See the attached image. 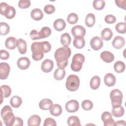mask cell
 <instances>
[{"label":"cell","instance_id":"cell-24","mask_svg":"<svg viewBox=\"0 0 126 126\" xmlns=\"http://www.w3.org/2000/svg\"><path fill=\"white\" fill-rule=\"evenodd\" d=\"M17 48L20 54H25L27 52V49L26 41L22 38L18 39Z\"/></svg>","mask_w":126,"mask_h":126},{"label":"cell","instance_id":"cell-19","mask_svg":"<svg viewBox=\"0 0 126 126\" xmlns=\"http://www.w3.org/2000/svg\"><path fill=\"white\" fill-rule=\"evenodd\" d=\"M53 105L52 101L48 98H43L39 103V108L44 110L50 109Z\"/></svg>","mask_w":126,"mask_h":126},{"label":"cell","instance_id":"cell-16","mask_svg":"<svg viewBox=\"0 0 126 126\" xmlns=\"http://www.w3.org/2000/svg\"><path fill=\"white\" fill-rule=\"evenodd\" d=\"M100 58L105 63H110L113 62L114 60L115 57L114 54L111 52L107 51H104L100 53Z\"/></svg>","mask_w":126,"mask_h":126},{"label":"cell","instance_id":"cell-36","mask_svg":"<svg viewBox=\"0 0 126 126\" xmlns=\"http://www.w3.org/2000/svg\"><path fill=\"white\" fill-rule=\"evenodd\" d=\"M125 67L126 65L125 63L121 61L116 62L114 65V69L117 73L123 72L125 69Z\"/></svg>","mask_w":126,"mask_h":126},{"label":"cell","instance_id":"cell-23","mask_svg":"<svg viewBox=\"0 0 126 126\" xmlns=\"http://www.w3.org/2000/svg\"><path fill=\"white\" fill-rule=\"evenodd\" d=\"M49 110L50 114L54 116H59L62 113V108L58 104H53Z\"/></svg>","mask_w":126,"mask_h":126},{"label":"cell","instance_id":"cell-14","mask_svg":"<svg viewBox=\"0 0 126 126\" xmlns=\"http://www.w3.org/2000/svg\"><path fill=\"white\" fill-rule=\"evenodd\" d=\"M18 45V40L13 36H10L6 38L5 41V45L6 48L13 50Z\"/></svg>","mask_w":126,"mask_h":126},{"label":"cell","instance_id":"cell-33","mask_svg":"<svg viewBox=\"0 0 126 126\" xmlns=\"http://www.w3.org/2000/svg\"><path fill=\"white\" fill-rule=\"evenodd\" d=\"M61 44L65 46H68L71 42V38L68 33L65 32L62 34L61 36Z\"/></svg>","mask_w":126,"mask_h":126},{"label":"cell","instance_id":"cell-27","mask_svg":"<svg viewBox=\"0 0 126 126\" xmlns=\"http://www.w3.org/2000/svg\"><path fill=\"white\" fill-rule=\"evenodd\" d=\"M101 36L102 39L108 41L112 38L113 36L112 31L109 28H105L101 31Z\"/></svg>","mask_w":126,"mask_h":126},{"label":"cell","instance_id":"cell-28","mask_svg":"<svg viewBox=\"0 0 126 126\" xmlns=\"http://www.w3.org/2000/svg\"><path fill=\"white\" fill-rule=\"evenodd\" d=\"M100 84V77L97 75L93 76L90 82V85L91 88L93 90H96L98 88Z\"/></svg>","mask_w":126,"mask_h":126},{"label":"cell","instance_id":"cell-45","mask_svg":"<svg viewBox=\"0 0 126 126\" xmlns=\"http://www.w3.org/2000/svg\"><path fill=\"white\" fill-rule=\"evenodd\" d=\"M105 22L107 24H113L116 21V17L112 14H108L104 18Z\"/></svg>","mask_w":126,"mask_h":126},{"label":"cell","instance_id":"cell-26","mask_svg":"<svg viewBox=\"0 0 126 126\" xmlns=\"http://www.w3.org/2000/svg\"><path fill=\"white\" fill-rule=\"evenodd\" d=\"M73 44L75 48L77 49H82L85 45V39L83 37H74Z\"/></svg>","mask_w":126,"mask_h":126},{"label":"cell","instance_id":"cell-20","mask_svg":"<svg viewBox=\"0 0 126 126\" xmlns=\"http://www.w3.org/2000/svg\"><path fill=\"white\" fill-rule=\"evenodd\" d=\"M41 118L37 115H33L31 116L28 120V125L29 126H38L41 123Z\"/></svg>","mask_w":126,"mask_h":126},{"label":"cell","instance_id":"cell-49","mask_svg":"<svg viewBox=\"0 0 126 126\" xmlns=\"http://www.w3.org/2000/svg\"><path fill=\"white\" fill-rule=\"evenodd\" d=\"M23 125V120L18 117H16L13 126H22Z\"/></svg>","mask_w":126,"mask_h":126},{"label":"cell","instance_id":"cell-12","mask_svg":"<svg viewBox=\"0 0 126 126\" xmlns=\"http://www.w3.org/2000/svg\"><path fill=\"white\" fill-rule=\"evenodd\" d=\"M54 63L50 59H46L42 62L41 65L42 70L46 73L50 72L53 68Z\"/></svg>","mask_w":126,"mask_h":126},{"label":"cell","instance_id":"cell-9","mask_svg":"<svg viewBox=\"0 0 126 126\" xmlns=\"http://www.w3.org/2000/svg\"><path fill=\"white\" fill-rule=\"evenodd\" d=\"M10 66L6 63H1L0 64V79H6L10 72Z\"/></svg>","mask_w":126,"mask_h":126},{"label":"cell","instance_id":"cell-25","mask_svg":"<svg viewBox=\"0 0 126 126\" xmlns=\"http://www.w3.org/2000/svg\"><path fill=\"white\" fill-rule=\"evenodd\" d=\"M125 113L124 107L122 105L112 107V114L115 117H122Z\"/></svg>","mask_w":126,"mask_h":126},{"label":"cell","instance_id":"cell-22","mask_svg":"<svg viewBox=\"0 0 126 126\" xmlns=\"http://www.w3.org/2000/svg\"><path fill=\"white\" fill-rule=\"evenodd\" d=\"M66 24L65 21L62 19H56L53 23V27L54 29L57 31H62L65 28Z\"/></svg>","mask_w":126,"mask_h":126},{"label":"cell","instance_id":"cell-17","mask_svg":"<svg viewBox=\"0 0 126 126\" xmlns=\"http://www.w3.org/2000/svg\"><path fill=\"white\" fill-rule=\"evenodd\" d=\"M116 81V77L112 73H108L104 76V82L108 87L113 86L115 84Z\"/></svg>","mask_w":126,"mask_h":126},{"label":"cell","instance_id":"cell-15","mask_svg":"<svg viewBox=\"0 0 126 126\" xmlns=\"http://www.w3.org/2000/svg\"><path fill=\"white\" fill-rule=\"evenodd\" d=\"M112 46L116 49H121L125 44L124 38L121 36H116L112 41Z\"/></svg>","mask_w":126,"mask_h":126},{"label":"cell","instance_id":"cell-11","mask_svg":"<svg viewBox=\"0 0 126 126\" xmlns=\"http://www.w3.org/2000/svg\"><path fill=\"white\" fill-rule=\"evenodd\" d=\"M71 33L74 37H83L86 34V30L82 26L76 25L72 27L71 29Z\"/></svg>","mask_w":126,"mask_h":126},{"label":"cell","instance_id":"cell-2","mask_svg":"<svg viewBox=\"0 0 126 126\" xmlns=\"http://www.w3.org/2000/svg\"><path fill=\"white\" fill-rule=\"evenodd\" d=\"M0 115L6 126H13L15 117L10 106L9 105H5L1 110Z\"/></svg>","mask_w":126,"mask_h":126},{"label":"cell","instance_id":"cell-44","mask_svg":"<svg viewBox=\"0 0 126 126\" xmlns=\"http://www.w3.org/2000/svg\"><path fill=\"white\" fill-rule=\"evenodd\" d=\"M56 125L57 124L55 120L50 117L46 118L43 124L44 126H56Z\"/></svg>","mask_w":126,"mask_h":126},{"label":"cell","instance_id":"cell-47","mask_svg":"<svg viewBox=\"0 0 126 126\" xmlns=\"http://www.w3.org/2000/svg\"><path fill=\"white\" fill-rule=\"evenodd\" d=\"M9 57V53L5 50H0V59L6 60L8 59Z\"/></svg>","mask_w":126,"mask_h":126},{"label":"cell","instance_id":"cell-46","mask_svg":"<svg viewBox=\"0 0 126 126\" xmlns=\"http://www.w3.org/2000/svg\"><path fill=\"white\" fill-rule=\"evenodd\" d=\"M30 37L32 40H37L40 39L39 35H38V32L35 30H32L30 32Z\"/></svg>","mask_w":126,"mask_h":126},{"label":"cell","instance_id":"cell-1","mask_svg":"<svg viewBox=\"0 0 126 126\" xmlns=\"http://www.w3.org/2000/svg\"><path fill=\"white\" fill-rule=\"evenodd\" d=\"M71 51L68 46L57 49L54 53V58L57 61V65L59 68H64L68 64V59L71 55Z\"/></svg>","mask_w":126,"mask_h":126},{"label":"cell","instance_id":"cell-5","mask_svg":"<svg viewBox=\"0 0 126 126\" xmlns=\"http://www.w3.org/2000/svg\"><path fill=\"white\" fill-rule=\"evenodd\" d=\"M85 61L84 56L81 53L75 54L72 59L70 67L73 71L78 72L80 71L82 67L83 63Z\"/></svg>","mask_w":126,"mask_h":126},{"label":"cell","instance_id":"cell-48","mask_svg":"<svg viewBox=\"0 0 126 126\" xmlns=\"http://www.w3.org/2000/svg\"><path fill=\"white\" fill-rule=\"evenodd\" d=\"M115 2L118 7L126 10V0H116Z\"/></svg>","mask_w":126,"mask_h":126},{"label":"cell","instance_id":"cell-35","mask_svg":"<svg viewBox=\"0 0 126 126\" xmlns=\"http://www.w3.org/2000/svg\"><path fill=\"white\" fill-rule=\"evenodd\" d=\"M67 122L69 126H81L79 119L75 116H70L68 118Z\"/></svg>","mask_w":126,"mask_h":126},{"label":"cell","instance_id":"cell-7","mask_svg":"<svg viewBox=\"0 0 126 126\" xmlns=\"http://www.w3.org/2000/svg\"><path fill=\"white\" fill-rule=\"evenodd\" d=\"M101 120L103 122L104 126H116V122L112 118V114L108 111L104 112L101 116Z\"/></svg>","mask_w":126,"mask_h":126},{"label":"cell","instance_id":"cell-34","mask_svg":"<svg viewBox=\"0 0 126 126\" xmlns=\"http://www.w3.org/2000/svg\"><path fill=\"white\" fill-rule=\"evenodd\" d=\"M65 75V71L64 68H57L54 72V77L57 80H62Z\"/></svg>","mask_w":126,"mask_h":126},{"label":"cell","instance_id":"cell-31","mask_svg":"<svg viewBox=\"0 0 126 126\" xmlns=\"http://www.w3.org/2000/svg\"><path fill=\"white\" fill-rule=\"evenodd\" d=\"M51 30L48 27H44L42 28L40 31L38 32L39 39L46 38L51 34Z\"/></svg>","mask_w":126,"mask_h":126},{"label":"cell","instance_id":"cell-6","mask_svg":"<svg viewBox=\"0 0 126 126\" xmlns=\"http://www.w3.org/2000/svg\"><path fill=\"white\" fill-rule=\"evenodd\" d=\"M123 94L119 89H114L111 91L110 94V97L111 100L112 107L121 105L123 100Z\"/></svg>","mask_w":126,"mask_h":126},{"label":"cell","instance_id":"cell-30","mask_svg":"<svg viewBox=\"0 0 126 126\" xmlns=\"http://www.w3.org/2000/svg\"><path fill=\"white\" fill-rule=\"evenodd\" d=\"M95 22V17L93 13H88L85 18V24L88 27H93Z\"/></svg>","mask_w":126,"mask_h":126},{"label":"cell","instance_id":"cell-50","mask_svg":"<svg viewBox=\"0 0 126 126\" xmlns=\"http://www.w3.org/2000/svg\"><path fill=\"white\" fill-rule=\"evenodd\" d=\"M8 4L5 2H1L0 3V14H2V13L3 12V11H4L5 9L8 6Z\"/></svg>","mask_w":126,"mask_h":126},{"label":"cell","instance_id":"cell-13","mask_svg":"<svg viewBox=\"0 0 126 126\" xmlns=\"http://www.w3.org/2000/svg\"><path fill=\"white\" fill-rule=\"evenodd\" d=\"M31 63L30 60L27 57H21L17 62L18 67L22 70L27 69Z\"/></svg>","mask_w":126,"mask_h":126},{"label":"cell","instance_id":"cell-29","mask_svg":"<svg viewBox=\"0 0 126 126\" xmlns=\"http://www.w3.org/2000/svg\"><path fill=\"white\" fill-rule=\"evenodd\" d=\"M1 89V98H6L9 97L11 93V89L10 87L6 85H2L0 87Z\"/></svg>","mask_w":126,"mask_h":126},{"label":"cell","instance_id":"cell-3","mask_svg":"<svg viewBox=\"0 0 126 126\" xmlns=\"http://www.w3.org/2000/svg\"><path fill=\"white\" fill-rule=\"evenodd\" d=\"M32 58L34 61H39L44 57V49L42 42H34L31 45Z\"/></svg>","mask_w":126,"mask_h":126},{"label":"cell","instance_id":"cell-42","mask_svg":"<svg viewBox=\"0 0 126 126\" xmlns=\"http://www.w3.org/2000/svg\"><path fill=\"white\" fill-rule=\"evenodd\" d=\"M31 5L30 0H20L18 2V6L21 8H28Z\"/></svg>","mask_w":126,"mask_h":126},{"label":"cell","instance_id":"cell-41","mask_svg":"<svg viewBox=\"0 0 126 126\" xmlns=\"http://www.w3.org/2000/svg\"><path fill=\"white\" fill-rule=\"evenodd\" d=\"M82 108L86 111H88L92 109L93 107V103L92 101H91L90 100H84V101H82Z\"/></svg>","mask_w":126,"mask_h":126},{"label":"cell","instance_id":"cell-4","mask_svg":"<svg viewBox=\"0 0 126 126\" xmlns=\"http://www.w3.org/2000/svg\"><path fill=\"white\" fill-rule=\"evenodd\" d=\"M80 85V79L78 76L74 74L69 75L66 79L65 87L70 92L77 90Z\"/></svg>","mask_w":126,"mask_h":126},{"label":"cell","instance_id":"cell-32","mask_svg":"<svg viewBox=\"0 0 126 126\" xmlns=\"http://www.w3.org/2000/svg\"><path fill=\"white\" fill-rule=\"evenodd\" d=\"M10 105L14 108H18L22 103V100L18 95H14L10 100Z\"/></svg>","mask_w":126,"mask_h":126},{"label":"cell","instance_id":"cell-40","mask_svg":"<svg viewBox=\"0 0 126 126\" xmlns=\"http://www.w3.org/2000/svg\"><path fill=\"white\" fill-rule=\"evenodd\" d=\"M78 20V17L77 14L75 13H71L69 14L67 17V22L72 25L76 24Z\"/></svg>","mask_w":126,"mask_h":126},{"label":"cell","instance_id":"cell-21","mask_svg":"<svg viewBox=\"0 0 126 126\" xmlns=\"http://www.w3.org/2000/svg\"><path fill=\"white\" fill-rule=\"evenodd\" d=\"M43 13L39 8L33 9L31 12V17L35 21H39L43 17Z\"/></svg>","mask_w":126,"mask_h":126},{"label":"cell","instance_id":"cell-8","mask_svg":"<svg viewBox=\"0 0 126 126\" xmlns=\"http://www.w3.org/2000/svg\"><path fill=\"white\" fill-rule=\"evenodd\" d=\"M66 110L70 113H73L78 111L79 108V102L75 99L68 101L65 105Z\"/></svg>","mask_w":126,"mask_h":126},{"label":"cell","instance_id":"cell-38","mask_svg":"<svg viewBox=\"0 0 126 126\" xmlns=\"http://www.w3.org/2000/svg\"><path fill=\"white\" fill-rule=\"evenodd\" d=\"M105 4V2L104 0H94L93 2V5L94 9L96 10L102 9Z\"/></svg>","mask_w":126,"mask_h":126},{"label":"cell","instance_id":"cell-10","mask_svg":"<svg viewBox=\"0 0 126 126\" xmlns=\"http://www.w3.org/2000/svg\"><path fill=\"white\" fill-rule=\"evenodd\" d=\"M103 45L102 39L99 36L93 37L90 41V45L92 49L97 51L101 48Z\"/></svg>","mask_w":126,"mask_h":126},{"label":"cell","instance_id":"cell-43","mask_svg":"<svg viewBox=\"0 0 126 126\" xmlns=\"http://www.w3.org/2000/svg\"><path fill=\"white\" fill-rule=\"evenodd\" d=\"M44 11L46 13L50 14L55 12V7L52 4H47L44 7Z\"/></svg>","mask_w":126,"mask_h":126},{"label":"cell","instance_id":"cell-39","mask_svg":"<svg viewBox=\"0 0 126 126\" xmlns=\"http://www.w3.org/2000/svg\"><path fill=\"white\" fill-rule=\"evenodd\" d=\"M115 29L120 33H125L126 32V23L125 22H120L115 26Z\"/></svg>","mask_w":126,"mask_h":126},{"label":"cell","instance_id":"cell-18","mask_svg":"<svg viewBox=\"0 0 126 126\" xmlns=\"http://www.w3.org/2000/svg\"><path fill=\"white\" fill-rule=\"evenodd\" d=\"M16 14V10L15 8L10 5H8V6L5 9L4 11L1 15H4L6 18L8 19H12L14 17Z\"/></svg>","mask_w":126,"mask_h":126},{"label":"cell","instance_id":"cell-37","mask_svg":"<svg viewBox=\"0 0 126 126\" xmlns=\"http://www.w3.org/2000/svg\"><path fill=\"white\" fill-rule=\"evenodd\" d=\"M10 30L9 26L5 22L0 23V33L1 35H5L9 33Z\"/></svg>","mask_w":126,"mask_h":126},{"label":"cell","instance_id":"cell-51","mask_svg":"<svg viewBox=\"0 0 126 126\" xmlns=\"http://www.w3.org/2000/svg\"><path fill=\"white\" fill-rule=\"evenodd\" d=\"M126 123L125 121L120 120L116 122V126H125Z\"/></svg>","mask_w":126,"mask_h":126}]
</instances>
